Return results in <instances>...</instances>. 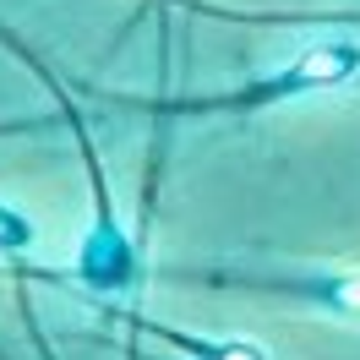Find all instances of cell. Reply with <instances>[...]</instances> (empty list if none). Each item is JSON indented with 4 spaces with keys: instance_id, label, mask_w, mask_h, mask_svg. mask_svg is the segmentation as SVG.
I'll return each mask as SVG.
<instances>
[{
    "instance_id": "obj_1",
    "label": "cell",
    "mask_w": 360,
    "mask_h": 360,
    "mask_svg": "<svg viewBox=\"0 0 360 360\" xmlns=\"http://www.w3.org/2000/svg\"><path fill=\"white\" fill-rule=\"evenodd\" d=\"M349 66H360V49L355 44H322V49H311L300 66L284 77V88H316V82H338Z\"/></svg>"
},
{
    "instance_id": "obj_2",
    "label": "cell",
    "mask_w": 360,
    "mask_h": 360,
    "mask_svg": "<svg viewBox=\"0 0 360 360\" xmlns=\"http://www.w3.org/2000/svg\"><path fill=\"white\" fill-rule=\"evenodd\" d=\"M328 300H333L338 311H349V316H360V273H355V278H338L333 290H328Z\"/></svg>"
},
{
    "instance_id": "obj_3",
    "label": "cell",
    "mask_w": 360,
    "mask_h": 360,
    "mask_svg": "<svg viewBox=\"0 0 360 360\" xmlns=\"http://www.w3.org/2000/svg\"><path fill=\"white\" fill-rule=\"evenodd\" d=\"M27 235H33L27 219H17V213H6V207H0V246H22Z\"/></svg>"
},
{
    "instance_id": "obj_4",
    "label": "cell",
    "mask_w": 360,
    "mask_h": 360,
    "mask_svg": "<svg viewBox=\"0 0 360 360\" xmlns=\"http://www.w3.org/2000/svg\"><path fill=\"white\" fill-rule=\"evenodd\" d=\"M207 360H262L251 344H224V349H207Z\"/></svg>"
}]
</instances>
